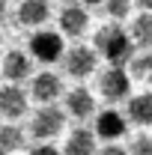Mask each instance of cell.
<instances>
[{
	"mask_svg": "<svg viewBox=\"0 0 152 155\" xmlns=\"http://www.w3.org/2000/svg\"><path fill=\"white\" fill-rule=\"evenodd\" d=\"M21 146H24V131H21L15 122L12 125H3L0 128V152L9 155V152H15V149H21Z\"/></svg>",
	"mask_w": 152,
	"mask_h": 155,
	"instance_id": "obj_16",
	"label": "cell"
},
{
	"mask_svg": "<svg viewBox=\"0 0 152 155\" xmlns=\"http://www.w3.org/2000/svg\"><path fill=\"white\" fill-rule=\"evenodd\" d=\"M98 90H101V96L107 98V101H122V98L131 93V78L125 69H107L101 81H98Z\"/></svg>",
	"mask_w": 152,
	"mask_h": 155,
	"instance_id": "obj_4",
	"label": "cell"
},
{
	"mask_svg": "<svg viewBox=\"0 0 152 155\" xmlns=\"http://www.w3.org/2000/svg\"><path fill=\"white\" fill-rule=\"evenodd\" d=\"M66 104H69V114L78 116V119H87V116H93V110H95L93 96H90V90H84V87H75V90L66 96Z\"/></svg>",
	"mask_w": 152,
	"mask_h": 155,
	"instance_id": "obj_12",
	"label": "cell"
},
{
	"mask_svg": "<svg viewBox=\"0 0 152 155\" xmlns=\"http://www.w3.org/2000/svg\"><path fill=\"white\" fill-rule=\"evenodd\" d=\"M0 114L6 119H18V116L27 114V96H24V90H18L15 84L0 87Z\"/></svg>",
	"mask_w": 152,
	"mask_h": 155,
	"instance_id": "obj_6",
	"label": "cell"
},
{
	"mask_svg": "<svg viewBox=\"0 0 152 155\" xmlns=\"http://www.w3.org/2000/svg\"><path fill=\"white\" fill-rule=\"evenodd\" d=\"M66 72L72 78H87L95 72V51L87 45H75L66 54Z\"/></svg>",
	"mask_w": 152,
	"mask_h": 155,
	"instance_id": "obj_5",
	"label": "cell"
},
{
	"mask_svg": "<svg viewBox=\"0 0 152 155\" xmlns=\"http://www.w3.org/2000/svg\"><path fill=\"white\" fill-rule=\"evenodd\" d=\"M3 15H6V3L0 0V18H3Z\"/></svg>",
	"mask_w": 152,
	"mask_h": 155,
	"instance_id": "obj_22",
	"label": "cell"
},
{
	"mask_svg": "<svg viewBox=\"0 0 152 155\" xmlns=\"http://www.w3.org/2000/svg\"><path fill=\"white\" fill-rule=\"evenodd\" d=\"M93 152H95V134L84 125L75 128L66 143V155H93Z\"/></svg>",
	"mask_w": 152,
	"mask_h": 155,
	"instance_id": "obj_13",
	"label": "cell"
},
{
	"mask_svg": "<svg viewBox=\"0 0 152 155\" xmlns=\"http://www.w3.org/2000/svg\"><path fill=\"white\" fill-rule=\"evenodd\" d=\"M30 51L33 57L42 60V63H57L63 57V39L60 33H51V30H39L30 36Z\"/></svg>",
	"mask_w": 152,
	"mask_h": 155,
	"instance_id": "obj_3",
	"label": "cell"
},
{
	"mask_svg": "<svg viewBox=\"0 0 152 155\" xmlns=\"http://www.w3.org/2000/svg\"><path fill=\"white\" fill-rule=\"evenodd\" d=\"M3 75H6L9 84L18 87V81H24V78L30 75V57L24 51H9L3 57Z\"/></svg>",
	"mask_w": 152,
	"mask_h": 155,
	"instance_id": "obj_10",
	"label": "cell"
},
{
	"mask_svg": "<svg viewBox=\"0 0 152 155\" xmlns=\"http://www.w3.org/2000/svg\"><path fill=\"white\" fill-rule=\"evenodd\" d=\"M0 155H3V152H0Z\"/></svg>",
	"mask_w": 152,
	"mask_h": 155,
	"instance_id": "obj_24",
	"label": "cell"
},
{
	"mask_svg": "<svg viewBox=\"0 0 152 155\" xmlns=\"http://www.w3.org/2000/svg\"><path fill=\"white\" fill-rule=\"evenodd\" d=\"M63 122H66V116L60 107L54 104H45V107H39L36 116H33V122H30V131L36 140H48V137H57L63 131Z\"/></svg>",
	"mask_w": 152,
	"mask_h": 155,
	"instance_id": "obj_2",
	"label": "cell"
},
{
	"mask_svg": "<svg viewBox=\"0 0 152 155\" xmlns=\"http://www.w3.org/2000/svg\"><path fill=\"white\" fill-rule=\"evenodd\" d=\"M87 24H90V15H87L84 6L69 3V6L60 9V30H63L66 36H81V33L87 30Z\"/></svg>",
	"mask_w": 152,
	"mask_h": 155,
	"instance_id": "obj_7",
	"label": "cell"
},
{
	"mask_svg": "<svg viewBox=\"0 0 152 155\" xmlns=\"http://www.w3.org/2000/svg\"><path fill=\"white\" fill-rule=\"evenodd\" d=\"M30 155H60V149H54V146H48V143H42V146H36Z\"/></svg>",
	"mask_w": 152,
	"mask_h": 155,
	"instance_id": "obj_20",
	"label": "cell"
},
{
	"mask_svg": "<svg viewBox=\"0 0 152 155\" xmlns=\"http://www.w3.org/2000/svg\"><path fill=\"white\" fill-rule=\"evenodd\" d=\"M131 45H140V48H152V15L140 12L131 24Z\"/></svg>",
	"mask_w": 152,
	"mask_h": 155,
	"instance_id": "obj_15",
	"label": "cell"
},
{
	"mask_svg": "<svg viewBox=\"0 0 152 155\" xmlns=\"http://www.w3.org/2000/svg\"><path fill=\"white\" fill-rule=\"evenodd\" d=\"M131 155H152V137L149 134H137L131 143Z\"/></svg>",
	"mask_w": 152,
	"mask_h": 155,
	"instance_id": "obj_19",
	"label": "cell"
},
{
	"mask_svg": "<svg viewBox=\"0 0 152 155\" xmlns=\"http://www.w3.org/2000/svg\"><path fill=\"white\" fill-rule=\"evenodd\" d=\"M101 155H128V152H125L122 146H104V149H101Z\"/></svg>",
	"mask_w": 152,
	"mask_h": 155,
	"instance_id": "obj_21",
	"label": "cell"
},
{
	"mask_svg": "<svg viewBox=\"0 0 152 155\" xmlns=\"http://www.w3.org/2000/svg\"><path fill=\"white\" fill-rule=\"evenodd\" d=\"M33 98L42 101V104H51L54 98L63 93V81H60L54 72H39V78H33Z\"/></svg>",
	"mask_w": 152,
	"mask_h": 155,
	"instance_id": "obj_8",
	"label": "cell"
},
{
	"mask_svg": "<svg viewBox=\"0 0 152 155\" xmlns=\"http://www.w3.org/2000/svg\"><path fill=\"white\" fill-rule=\"evenodd\" d=\"M128 119L137 125H152V93H140L128 98Z\"/></svg>",
	"mask_w": 152,
	"mask_h": 155,
	"instance_id": "obj_14",
	"label": "cell"
},
{
	"mask_svg": "<svg viewBox=\"0 0 152 155\" xmlns=\"http://www.w3.org/2000/svg\"><path fill=\"white\" fill-rule=\"evenodd\" d=\"M93 134L104 137V140H116V137L125 134V119L122 114H116V110H101L98 119H95V131Z\"/></svg>",
	"mask_w": 152,
	"mask_h": 155,
	"instance_id": "obj_9",
	"label": "cell"
},
{
	"mask_svg": "<svg viewBox=\"0 0 152 155\" xmlns=\"http://www.w3.org/2000/svg\"><path fill=\"white\" fill-rule=\"evenodd\" d=\"M128 78L152 84V54H137V57H131V63H128Z\"/></svg>",
	"mask_w": 152,
	"mask_h": 155,
	"instance_id": "obj_17",
	"label": "cell"
},
{
	"mask_svg": "<svg viewBox=\"0 0 152 155\" xmlns=\"http://www.w3.org/2000/svg\"><path fill=\"white\" fill-rule=\"evenodd\" d=\"M104 12H107L111 18L122 21V18H128V12H131V3H128V0H111V3H104Z\"/></svg>",
	"mask_w": 152,
	"mask_h": 155,
	"instance_id": "obj_18",
	"label": "cell"
},
{
	"mask_svg": "<svg viewBox=\"0 0 152 155\" xmlns=\"http://www.w3.org/2000/svg\"><path fill=\"white\" fill-rule=\"evenodd\" d=\"M0 39H3V36H0Z\"/></svg>",
	"mask_w": 152,
	"mask_h": 155,
	"instance_id": "obj_23",
	"label": "cell"
},
{
	"mask_svg": "<svg viewBox=\"0 0 152 155\" xmlns=\"http://www.w3.org/2000/svg\"><path fill=\"white\" fill-rule=\"evenodd\" d=\"M48 15H51V9L45 0H24L18 6V21L24 27H39L48 21Z\"/></svg>",
	"mask_w": 152,
	"mask_h": 155,
	"instance_id": "obj_11",
	"label": "cell"
},
{
	"mask_svg": "<svg viewBox=\"0 0 152 155\" xmlns=\"http://www.w3.org/2000/svg\"><path fill=\"white\" fill-rule=\"evenodd\" d=\"M95 48L98 54L107 60L114 69H122V63H131L134 57V45H131V36L119 27V24H107L95 33Z\"/></svg>",
	"mask_w": 152,
	"mask_h": 155,
	"instance_id": "obj_1",
	"label": "cell"
}]
</instances>
